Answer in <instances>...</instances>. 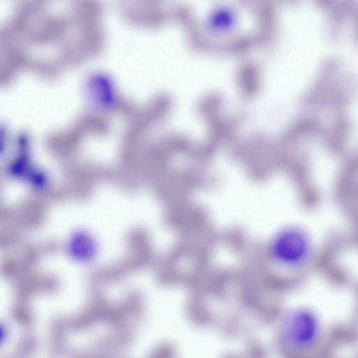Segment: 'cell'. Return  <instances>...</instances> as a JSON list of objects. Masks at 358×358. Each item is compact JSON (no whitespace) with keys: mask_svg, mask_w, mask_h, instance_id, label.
Wrapping results in <instances>:
<instances>
[{"mask_svg":"<svg viewBox=\"0 0 358 358\" xmlns=\"http://www.w3.org/2000/svg\"><path fill=\"white\" fill-rule=\"evenodd\" d=\"M267 255L271 262L279 269L299 271L312 262L313 243L310 234L301 227H283L271 236Z\"/></svg>","mask_w":358,"mask_h":358,"instance_id":"1","label":"cell"},{"mask_svg":"<svg viewBox=\"0 0 358 358\" xmlns=\"http://www.w3.org/2000/svg\"><path fill=\"white\" fill-rule=\"evenodd\" d=\"M278 341L289 352H312L321 344L324 327L317 313L307 307H296L281 319Z\"/></svg>","mask_w":358,"mask_h":358,"instance_id":"2","label":"cell"},{"mask_svg":"<svg viewBox=\"0 0 358 358\" xmlns=\"http://www.w3.org/2000/svg\"><path fill=\"white\" fill-rule=\"evenodd\" d=\"M81 234L80 237V241H78L77 236L75 238V243L73 247L75 248V253L77 257H81V258H89L94 252V245L92 243L91 239L87 236Z\"/></svg>","mask_w":358,"mask_h":358,"instance_id":"3","label":"cell"}]
</instances>
